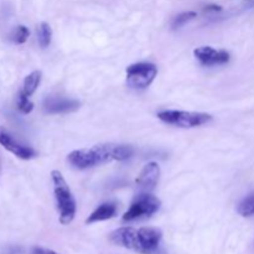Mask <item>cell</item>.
Returning a JSON list of instances; mask_svg holds the SVG:
<instances>
[{
	"label": "cell",
	"instance_id": "19",
	"mask_svg": "<svg viewBox=\"0 0 254 254\" xmlns=\"http://www.w3.org/2000/svg\"><path fill=\"white\" fill-rule=\"evenodd\" d=\"M222 7L218 6V5H208L205 7V11H221Z\"/></svg>",
	"mask_w": 254,
	"mask_h": 254
},
{
	"label": "cell",
	"instance_id": "1",
	"mask_svg": "<svg viewBox=\"0 0 254 254\" xmlns=\"http://www.w3.org/2000/svg\"><path fill=\"white\" fill-rule=\"evenodd\" d=\"M133 153V148L129 145L107 143L93 145L92 148L74 150L67 159L73 168L84 170L111 161L128 160Z\"/></svg>",
	"mask_w": 254,
	"mask_h": 254
},
{
	"label": "cell",
	"instance_id": "14",
	"mask_svg": "<svg viewBox=\"0 0 254 254\" xmlns=\"http://www.w3.org/2000/svg\"><path fill=\"white\" fill-rule=\"evenodd\" d=\"M29 36H30L29 29H27L26 26H24V25H19V26H16L14 30H12L9 37L14 44L22 45L27 41Z\"/></svg>",
	"mask_w": 254,
	"mask_h": 254
},
{
	"label": "cell",
	"instance_id": "11",
	"mask_svg": "<svg viewBox=\"0 0 254 254\" xmlns=\"http://www.w3.org/2000/svg\"><path fill=\"white\" fill-rule=\"evenodd\" d=\"M118 212V207L117 203L114 202H104L101 206L96 208L93 212L89 215V217L86 220V223L91 225V223L102 222V221H107L113 218Z\"/></svg>",
	"mask_w": 254,
	"mask_h": 254
},
{
	"label": "cell",
	"instance_id": "12",
	"mask_svg": "<svg viewBox=\"0 0 254 254\" xmlns=\"http://www.w3.org/2000/svg\"><path fill=\"white\" fill-rule=\"evenodd\" d=\"M42 73L41 71H34L30 74H27L24 79V84H22V89L20 93L24 94L26 97H31L35 93V91L37 89V87L40 86V82H41Z\"/></svg>",
	"mask_w": 254,
	"mask_h": 254
},
{
	"label": "cell",
	"instance_id": "4",
	"mask_svg": "<svg viewBox=\"0 0 254 254\" xmlns=\"http://www.w3.org/2000/svg\"><path fill=\"white\" fill-rule=\"evenodd\" d=\"M161 122L179 128H196L212 121V116L201 112L161 111L158 113Z\"/></svg>",
	"mask_w": 254,
	"mask_h": 254
},
{
	"label": "cell",
	"instance_id": "7",
	"mask_svg": "<svg viewBox=\"0 0 254 254\" xmlns=\"http://www.w3.org/2000/svg\"><path fill=\"white\" fill-rule=\"evenodd\" d=\"M160 166L155 161H150L143 168L136 179V190L140 193H150L156 188L160 179Z\"/></svg>",
	"mask_w": 254,
	"mask_h": 254
},
{
	"label": "cell",
	"instance_id": "18",
	"mask_svg": "<svg viewBox=\"0 0 254 254\" xmlns=\"http://www.w3.org/2000/svg\"><path fill=\"white\" fill-rule=\"evenodd\" d=\"M31 254H60L55 251L49 250V248H44V247H34L31 250Z\"/></svg>",
	"mask_w": 254,
	"mask_h": 254
},
{
	"label": "cell",
	"instance_id": "20",
	"mask_svg": "<svg viewBox=\"0 0 254 254\" xmlns=\"http://www.w3.org/2000/svg\"><path fill=\"white\" fill-rule=\"evenodd\" d=\"M0 171H1V164H0Z\"/></svg>",
	"mask_w": 254,
	"mask_h": 254
},
{
	"label": "cell",
	"instance_id": "8",
	"mask_svg": "<svg viewBox=\"0 0 254 254\" xmlns=\"http://www.w3.org/2000/svg\"><path fill=\"white\" fill-rule=\"evenodd\" d=\"M0 145L4 146L7 151H10L19 159H22V160H30V159H34L37 155V153L31 146L20 143L4 128H0Z\"/></svg>",
	"mask_w": 254,
	"mask_h": 254
},
{
	"label": "cell",
	"instance_id": "15",
	"mask_svg": "<svg viewBox=\"0 0 254 254\" xmlns=\"http://www.w3.org/2000/svg\"><path fill=\"white\" fill-rule=\"evenodd\" d=\"M238 213L243 217H251L254 216V193H251L247 197L243 198L242 202L238 205Z\"/></svg>",
	"mask_w": 254,
	"mask_h": 254
},
{
	"label": "cell",
	"instance_id": "13",
	"mask_svg": "<svg viewBox=\"0 0 254 254\" xmlns=\"http://www.w3.org/2000/svg\"><path fill=\"white\" fill-rule=\"evenodd\" d=\"M52 40V29L47 22H41L37 27V41L40 47L46 49L50 46Z\"/></svg>",
	"mask_w": 254,
	"mask_h": 254
},
{
	"label": "cell",
	"instance_id": "17",
	"mask_svg": "<svg viewBox=\"0 0 254 254\" xmlns=\"http://www.w3.org/2000/svg\"><path fill=\"white\" fill-rule=\"evenodd\" d=\"M17 109H19L22 114H29L31 113L32 109H34V103L30 101L29 97L19 93V97H17Z\"/></svg>",
	"mask_w": 254,
	"mask_h": 254
},
{
	"label": "cell",
	"instance_id": "5",
	"mask_svg": "<svg viewBox=\"0 0 254 254\" xmlns=\"http://www.w3.org/2000/svg\"><path fill=\"white\" fill-rule=\"evenodd\" d=\"M160 206L161 201L158 197L151 193H140L131 203L129 210L124 213L122 220L124 222H131L141 218H149L160 210Z\"/></svg>",
	"mask_w": 254,
	"mask_h": 254
},
{
	"label": "cell",
	"instance_id": "6",
	"mask_svg": "<svg viewBox=\"0 0 254 254\" xmlns=\"http://www.w3.org/2000/svg\"><path fill=\"white\" fill-rule=\"evenodd\" d=\"M156 74V64L150 62H138L127 68V84L133 89H145L153 83Z\"/></svg>",
	"mask_w": 254,
	"mask_h": 254
},
{
	"label": "cell",
	"instance_id": "9",
	"mask_svg": "<svg viewBox=\"0 0 254 254\" xmlns=\"http://www.w3.org/2000/svg\"><path fill=\"white\" fill-rule=\"evenodd\" d=\"M196 60L203 66H218V64H225L230 61L231 56L225 50L213 49L211 46H201L195 49L193 51Z\"/></svg>",
	"mask_w": 254,
	"mask_h": 254
},
{
	"label": "cell",
	"instance_id": "10",
	"mask_svg": "<svg viewBox=\"0 0 254 254\" xmlns=\"http://www.w3.org/2000/svg\"><path fill=\"white\" fill-rule=\"evenodd\" d=\"M79 108L77 99L62 98V97H47L44 101V111L47 114L71 113Z\"/></svg>",
	"mask_w": 254,
	"mask_h": 254
},
{
	"label": "cell",
	"instance_id": "16",
	"mask_svg": "<svg viewBox=\"0 0 254 254\" xmlns=\"http://www.w3.org/2000/svg\"><path fill=\"white\" fill-rule=\"evenodd\" d=\"M196 16H197V14H196L195 11L181 12V14H179L178 16L174 17L173 24H171V27H173L174 30L180 29V27H183L184 25L186 24V22H189V21H190V20L195 19Z\"/></svg>",
	"mask_w": 254,
	"mask_h": 254
},
{
	"label": "cell",
	"instance_id": "2",
	"mask_svg": "<svg viewBox=\"0 0 254 254\" xmlns=\"http://www.w3.org/2000/svg\"><path fill=\"white\" fill-rule=\"evenodd\" d=\"M112 243L140 254H153L160 247L163 232L154 227H121L109 236Z\"/></svg>",
	"mask_w": 254,
	"mask_h": 254
},
{
	"label": "cell",
	"instance_id": "3",
	"mask_svg": "<svg viewBox=\"0 0 254 254\" xmlns=\"http://www.w3.org/2000/svg\"><path fill=\"white\" fill-rule=\"evenodd\" d=\"M52 184H54V193L56 200L57 210L60 213V222L61 225H69L74 220L77 211L76 200L73 197L68 184L64 180L61 171L54 170L51 173Z\"/></svg>",
	"mask_w": 254,
	"mask_h": 254
}]
</instances>
